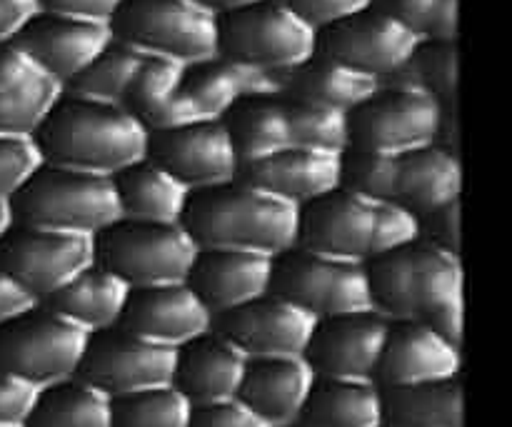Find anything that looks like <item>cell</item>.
Masks as SVG:
<instances>
[{
	"instance_id": "1",
	"label": "cell",
	"mask_w": 512,
	"mask_h": 427,
	"mask_svg": "<svg viewBox=\"0 0 512 427\" xmlns=\"http://www.w3.org/2000/svg\"><path fill=\"white\" fill-rule=\"evenodd\" d=\"M368 265L373 310L388 323L428 325L450 343L465 338V268L460 255L433 245H408Z\"/></svg>"
},
{
	"instance_id": "2",
	"label": "cell",
	"mask_w": 512,
	"mask_h": 427,
	"mask_svg": "<svg viewBox=\"0 0 512 427\" xmlns=\"http://www.w3.org/2000/svg\"><path fill=\"white\" fill-rule=\"evenodd\" d=\"M33 140L45 165L115 178L148 158L150 130L123 105L65 93Z\"/></svg>"
},
{
	"instance_id": "3",
	"label": "cell",
	"mask_w": 512,
	"mask_h": 427,
	"mask_svg": "<svg viewBox=\"0 0 512 427\" xmlns=\"http://www.w3.org/2000/svg\"><path fill=\"white\" fill-rule=\"evenodd\" d=\"M183 228L200 250H243L278 258L298 248L300 208L235 180L190 195Z\"/></svg>"
},
{
	"instance_id": "4",
	"label": "cell",
	"mask_w": 512,
	"mask_h": 427,
	"mask_svg": "<svg viewBox=\"0 0 512 427\" xmlns=\"http://www.w3.org/2000/svg\"><path fill=\"white\" fill-rule=\"evenodd\" d=\"M15 225L98 238L120 220L115 180L43 165L10 200Z\"/></svg>"
},
{
	"instance_id": "5",
	"label": "cell",
	"mask_w": 512,
	"mask_h": 427,
	"mask_svg": "<svg viewBox=\"0 0 512 427\" xmlns=\"http://www.w3.org/2000/svg\"><path fill=\"white\" fill-rule=\"evenodd\" d=\"M110 30L140 53L183 65L220 58V18L193 0H123Z\"/></svg>"
},
{
	"instance_id": "6",
	"label": "cell",
	"mask_w": 512,
	"mask_h": 427,
	"mask_svg": "<svg viewBox=\"0 0 512 427\" xmlns=\"http://www.w3.org/2000/svg\"><path fill=\"white\" fill-rule=\"evenodd\" d=\"M198 253L183 225L118 220L95 238V263L130 290L188 283Z\"/></svg>"
},
{
	"instance_id": "7",
	"label": "cell",
	"mask_w": 512,
	"mask_h": 427,
	"mask_svg": "<svg viewBox=\"0 0 512 427\" xmlns=\"http://www.w3.org/2000/svg\"><path fill=\"white\" fill-rule=\"evenodd\" d=\"M90 335L38 303L0 325V370L45 390L78 378Z\"/></svg>"
},
{
	"instance_id": "8",
	"label": "cell",
	"mask_w": 512,
	"mask_h": 427,
	"mask_svg": "<svg viewBox=\"0 0 512 427\" xmlns=\"http://www.w3.org/2000/svg\"><path fill=\"white\" fill-rule=\"evenodd\" d=\"M318 53V30L283 0H263L220 18V58L265 73H285Z\"/></svg>"
},
{
	"instance_id": "9",
	"label": "cell",
	"mask_w": 512,
	"mask_h": 427,
	"mask_svg": "<svg viewBox=\"0 0 512 427\" xmlns=\"http://www.w3.org/2000/svg\"><path fill=\"white\" fill-rule=\"evenodd\" d=\"M270 293L290 300L315 320L373 310L368 265L293 248L275 258Z\"/></svg>"
},
{
	"instance_id": "10",
	"label": "cell",
	"mask_w": 512,
	"mask_h": 427,
	"mask_svg": "<svg viewBox=\"0 0 512 427\" xmlns=\"http://www.w3.org/2000/svg\"><path fill=\"white\" fill-rule=\"evenodd\" d=\"M443 118L445 108L430 95L383 85L373 98L348 113V148L400 158L433 145Z\"/></svg>"
},
{
	"instance_id": "11",
	"label": "cell",
	"mask_w": 512,
	"mask_h": 427,
	"mask_svg": "<svg viewBox=\"0 0 512 427\" xmlns=\"http://www.w3.org/2000/svg\"><path fill=\"white\" fill-rule=\"evenodd\" d=\"M95 263V238L15 225L0 238V270L38 303Z\"/></svg>"
},
{
	"instance_id": "12",
	"label": "cell",
	"mask_w": 512,
	"mask_h": 427,
	"mask_svg": "<svg viewBox=\"0 0 512 427\" xmlns=\"http://www.w3.org/2000/svg\"><path fill=\"white\" fill-rule=\"evenodd\" d=\"M248 95H278L275 73L248 68L225 58L188 65L173 100L155 120L150 133L223 120L230 108Z\"/></svg>"
},
{
	"instance_id": "13",
	"label": "cell",
	"mask_w": 512,
	"mask_h": 427,
	"mask_svg": "<svg viewBox=\"0 0 512 427\" xmlns=\"http://www.w3.org/2000/svg\"><path fill=\"white\" fill-rule=\"evenodd\" d=\"M178 350L138 338L118 325L90 335L78 378L98 388L110 400L143 390L173 385Z\"/></svg>"
},
{
	"instance_id": "14",
	"label": "cell",
	"mask_w": 512,
	"mask_h": 427,
	"mask_svg": "<svg viewBox=\"0 0 512 427\" xmlns=\"http://www.w3.org/2000/svg\"><path fill=\"white\" fill-rule=\"evenodd\" d=\"M148 158L175 175L190 193L235 183L243 170L223 120L153 130Z\"/></svg>"
},
{
	"instance_id": "15",
	"label": "cell",
	"mask_w": 512,
	"mask_h": 427,
	"mask_svg": "<svg viewBox=\"0 0 512 427\" xmlns=\"http://www.w3.org/2000/svg\"><path fill=\"white\" fill-rule=\"evenodd\" d=\"M423 40L408 28L373 8L318 33V53L348 65L380 83L398 73Z\"/></svg>"
},
{
	"instance_id": "16",
	"label": "cell",
	"mask_w": 512,
	"mask_h": 427,
	"mask_svg": "<svg viewBox=\"0 0 512 427\" xmlns=\"http://www.w3.org/2000/svg\"><path fill=\"white\" fill-rule=\"evenodd\" d=\"M315 328L313 315L273 293L215 318V330L248 360L305 358Z\"/></svg>"
},
{
	"instance_id": "17",
	"label": "cell",
	"mask_w": 512,
	"mask_h": 427,
	"mask_svg": "<svg viewBox=\"0 0 512 427\" xmlns=\"http://www.w3.org/2000/svg\"><path fill=\"white\" fill-rule=\"evenodd\" d=\"M375 205L338 188L300 208L298 248L348 263H368L375 243Z\"/></svg>"
},
{
	"instance_id": "18",
	"label": "cell",
	"mask_w": 512,
	"mask_h": 427,
	"mask_svg": "<svg viewBox=\"0 0 512 427\" xmlns=\"http://www.w3.org/2000/svg\"><path fill=\"white\" fill-rule=\"evenodd\" d=\"M390 323L375 310L318 320L305 360L325 380H375Z\"/></svg>"
},
{
	"instance_id": "19",
	"label": "cell",
	"mask_w": 512,
	"mask_h": 427,
	"mask_svg": "<svg viewBox=\"0 0 512 427\" xmlns=\"http://www.w3.org/2000/svg\"><path fill=\"white\" fill-rule=\"evenodd\" d=\"M120 328L163 348L180 350L210 333L215 315L188 283L155 285L130 293Z\"/></svg>"
},
{
	"instance_id": "20",
	"label": "cell",
	"mask_w": 512,
	"mask_h": 427,
	"mask_svg": "<svg viewBox=\"0 0 512 427\" xmlns=\"http://www.w3.org/2000/svg\"><path fill=\"white\" fill-rule=\"evenodd\" d=\"M463 378V345L428 325L390 323L375 383L383 390Z\"/></svg>"
},
{
	"instance_id": "21",
	"label": "cell",
	"mask_w": 512,
	"mask_h": 427,
	"mask_svg": "<svg viewBox=\"0 0 512 427\" xmlns=\"http://www.w3.org/2000/svg\"><path fill=\"white\" fill-rule=\"evenodd\" d=\"M13 43L45 73L68 85L113 43V30L105 23H88L40 10Z\"/></svg>"
},
{
	"instance_id": "22",
	"label": "cell",
	"mask_w": 512,
	"mask_h": 427,
	"mask_svg": "<svg viewBox=\"0 0 512 427\" xmlns=\"http://www.w3.org/2000/svg\"><path fill=\"white\" fill-rule=\"evenodd\" d=\"M275 258L243 250H200L188 285L195 290L205 308L220 318L243 308L253 300L265 298L273 285Z\"/></svg>"
},
{
	"instance_id": "23",
	"label": "cell",
	"mask_w": 512,
	"mask_h": 427,
	"mask_svg": "<svg viewBox=\"0 0 512 427\" xmlns=\"http://www.w3.org/2000/svg\"><path fill=\"white\" fill-rule=\"evenodd\" d=\"M63 95L65 85L18 45L0 43V135L33 138Z\"/></svg>"
},
{
	"instance_id": "24",
	"label": "cell",
	"mask_w": 512,
	"mask_h": 427,
	"mask_svg": "<svg viewBox=\"0 0 512 427\" xmlns=\"http://www.w3.org/2000/svg\"><path fill=\"white\" fill-rule=\"evenodd\" d=\"M340 160L343 153L285 148L258 163L243 165L240 180L303 208L340 188Z\"/></svg>"
},
{
	"instance_id": "25",
	"label": "cell",
	"mask_w": 512,
	"mask_h": 427,
	"mask_svg": "<svg viewBox=\"0 0 512 427\" xmlns=\"http://www.w3.org/2000/svg\"><path fill=\"white\" fill-rule=\"evenodd\" d=\"M245 370L248 358L213 328L178 350L173 385L193 408H200L238 398Z\"/></svg>"
},
{
	"instance_id": "26",
	"label": "cell",
	"mask_w": 512,
	"mask_h": 427,
	"mask_svg": "<svg viewBox=\"0 0 512 427\" xmlns=\"http://www.w3.org/2000/svg\"><path fill=\"white\" fill-rule=\"evenodd\" d=\"M318 375L305 358L248 360L238 398L270 427L300 423Z\"/></svg>"
},
{
	"instance_id": "27",
	"label": "cell",
	"mask_w": 512,
	"mask_h": 427,
	"mask_svg": "<svg viewBox=\"0 0 512 427\" xmlns=\"http://www.w3.org/2000/svg\"><path fill=\"white\" fill-rule=\"evenodd\" d=\"M278 78V95L285 100H300V103L328 105L350 113L373 98L383 83L378 78L358 73L348 65L330 60L325 55L315 53L313 58L305 60L298 68H290L285 73L275 75Z\"/></svg>"
},
{
	"instance_id": "28",
	"label": "cell",
	"mask_w": 512,
	"mask_h": 427,
	"mask_svg": "<svg viewBox=\"0 0 512 427\" xmlns=\"http://www.w3.org/2000/svg\"><path fill=\"white\" fill-rule=\"evenodd\" d=\"M130 293L133 290L123 280L93 263L78 278L70 280L65 288L50 295L43 305H48L60 318L70 320L83 333L98 335L118 328L125 308H128Z\"/></svg>"
},
{
	"instance_id": "29",
	"label": "cell",
	"mask_w": 512,
	"mask_h": 427,
	"mask_svg": "<svg viewBox=\"0 0 512 427\" xmlns=\"http://www.w3.org/2000/svg\"><path fill=\"white\" fill-rule=\"evenodd\" d=\"M460 198H463V160L458 153L433 143L400 155L395 203H403L423 218Z\"/></svg>"
},
{
	"instance_id": "30",
	"label": "cell",
	"mask_w": 512,
	"mask_h": 427,
	"mask_svg": "<svg viewBox=\"0 0 512 427\" xmlns=\"http://www.w3.org/2000/svg\"><path fill=\"white\" fill-rule=\"evenodd\" d=\"M120 220L158 225H183L190 190L150 158L115 175Z\"/></svg>"
},
{
	"instance_id": "31",
	"label": "cell",
	"mask_w": 512,
	"mask_h": 427,
	"mask_svg": "<svg viewBox=\"0 0 512 427\" xmlns=\"http://www.w3.org/2000/svg\"><path fill=\"white\" fill-rule=\"evenodd\" d=\"M223 125L243 165L293 148L288 108L280 95H248L238 100L223 118Z\"/></svg>"
},
{
	"instance_id": "32",
	"label": "cell",
	"mask_w": 512,
	"mask_h": 427,
	"mask_svg": "<svg viewBox=\"0 0 512 427\" xmlns=\"http://www.w3.org/2000/svg\"><path fill=\"white\" fill-rule=\"evenodd\" d=\"M300 423L308 427H383V388L375 380L318 378Z\"/></svg>"
},
{
	"instance_id": "33",
	"label": "cell",
	"mask_w": 512,
	"mask_h": 427,
	"mask_svg": "<svg viewBox=\"0 0 512 427\" xmlns=\"http://www.w3.org/2000/svg\"><path fill=\"white\" fill-rule=\"evenodd\" d=\"M388 427H465L463 378L383 390Z\"/></svg>"
},
{
	"instance_id": "34",
	"label": "cell",
	"mask_w": 512,
	"mask_h": 427,
	"mask_svg": "<svg viewBox=\"0 0 512 427\" xmlns=\"http://www.w3.org/2000/svg\"><path fill=\"white\" fill-rule=\"evenodd\" d=\"M113 400L85 380L73 378L40 390L25 427H110Z\"/></svg>"
},
{
	"instance_id": "35",
	"label": "cell",
	"mask_w": 512,
	"mask_h": 427,
	"mask_svg": "<svg viewBox=\"0 0 512 427\" xmlns=\"http://www.w3.org/2000/svg\"><path fill=\"white\" fill-rule=\"evenodd\" d=\"M390 88L418 90L438 100L443 108H458V85H460V45L438 43V40H423L413 58L383 80Z\"/></svg>"
},
{
	"instance_id": "36",
	"label": "cell",
	"mask_w": 512,
	"mask_h": 427,
	"mask_svg": "<svg viewBox=\"0 0 512 427\" xmlns=\"http://www.w3.org/2000/svg\"><path fill=\"white\" fill-rule=\"evenodd\" d=\"M143 60L145 53L113 38V43L78 78H73L65 85V93L78 95V98L85 100H95V103L123 105Z\"/></svg>"
},
{
	"instance_id": "37",
	"label": "cell",
	"mask_w": 512,
	"mask_h": 427,
	"mask_svg": "<svg viewBox=\"0 0 512 427\" xmlns=\"http://www.w3.org/2000/svg\"><path fill=\"white\" fill-rule=\"evenodd\" d=\"M193 405L175 385L113 400L110 427H190Z\"/></svg>"
},
{
	"instance_id": "38",
	"label": "cell",
	"mask_w": 512,
	"mask_h": 427,
	"mask_svg": "<svg viewBox=\"0 0 512 427\" xmlns=\"http://www.w3.org/2000/svg\"><path fill=\"white\" fill-rule=\"evenodd\" d=\"M188 65L170 58H158V55H145L138 75H135L130 93L125 98L123 108L130 110L135 118L143 120L148 130L153 128L155 120L160 118L168 103L173 100L180 80Z\"/></svg>"
},
{
	"instance_id": "39",
	"label": "cell",
	"mask_w": 512,
	"mask_h": 427,
	"mask_svg": "<svg viewBox=\"0 0 512 427\" xmlns=\"http://www.w3.org/2000/svg\"><path fill=\"white\" fill-rule=\"evenodd\" d=\"M285 100V98H283ZM293 148L345 153L348 150V113L300 100H285Z\"/></svg>"
},
{
	"instance_id": "40",
	"label": "cell",
	"mask_w": 512,
	"mask_h": 427,
	"mask_svg": "<svg viewBox=\"0 0 512 427\" xmlns=\"http://www.w3.org/2000/svg\"><path fill=\"white\" fill-rule=\"evenodd\" d=\"M398 170V155L348 148L340 160V188L350 190L370 203H395Z\"/></svg>"
},
{
	"instance_id": "41",
	"label": "cell",
	"mask_w": 512,
	"mask_h": 427,
	"mask_svg": "<svg viewBox=\"0 0 512 427\" xmlns=\"http://www.w3.org/2000/svg\"><path fill=\"white\" fill-rule=\"evenodd\" d=\"M373 5L420 40L458 43L460 0H375Z\"/></svg>"
},
{
	"instance_id": "42",
	"label": "cell",
	"mask_w": 512,
	"mask_h": 427,
	"mask_svg": "<svg viewBox=\"0 0 512 427\" xmlns=\"http://www.w3.org/2000/svg\"><path fill=\"white\" fill-rule=\"evenodd\" d=\"M45 165L33 138L0 135V200H13Z\"/></svg>"
},
{
	"instance_id": "43",
	"label": "cell",
	"mask_w": 512,
	"mask_h": 427,
	"mask_svg": "<svg viewBox=\"0 0 512 427\" xmlns=\"http://www.w3.org/2000/svg\"><path fill=\"white\" fill-rule=\"evenodd\" d=\"M420 240V215L405 208L403 203L375 205V243L373 258L395 253ZM370 258V260H373ZM368 260V263H370Z\"/></svg>"
},
{
	"instance_id": "44",
	"label": "cell",
	"mask_w": 512,
	"mask_h": 427,
	"mask_svg": "<svg viewBox=\"0 0 512 427\" xmlns=\"http://www.w3.org/2000/svg\"><path fill=\"white\" fill-rule=\"evenodd\" d=\"M463 198L420 218V240L463 258Z\"/></svg>"
},
{
	"instance_id": "45",
	"label": "cell",
	"mask_w": 512,
	"mask_h": 427,
	"mask_svg": "<svg viewBox=\"0 0 512 427\" xmlns=\"http://www.w3.org/2000/svg\"><path fill=\"white\" fill-rule=\"evenodd\" d=\"M303 23L313 30H325L330 25L348 20L363 10L373 8L375 0H283Z\"/></svg>"
},
{
	"instance_id": "46",
	"label": "cell",
	"mask_w": 512,
	"mask_h": 427,
	"mask_svg": "<svg viewBox=\"0 0 512 427\" xmlns=\"http://www.w3.org/2000/svg\"><path fill=\"white\" fill-rule=\"evenodd\" d=\"M40 398V388L0 370V427H25Z\"/></svg>"
},
{
	"instance_id": "47",
	"label": "cell",
	"mask_w": 512,
	"mask_h": 427,
	"mask_svg": "<svg viewBox=\"0 0 512 427\" xmlns=\"http://www.w3.org/2000/svg\"><path fill=\"white\" fill-rule=\"evenodd\" d=\"M190 427H270L258 413L248 408L240 398L220 400L213 405L193 408Z\"/></svg>"
},
{
	"instance_id": "48",
	"label": "cell",
	"mask_w": 512,
	"mask_h": 427,
	"mask_svg": "<svg viewBox=\"0 0 512 427\" xmlns=\"http://www.w3.org/2000/svg\"><path fill=\"white\" fill-rule=\"evenodd\" d=\"M38 3L43 13L110 25L123 0H38Z\"/></svg>"
},
{
	"instance_id": "49",
	"label": "cell",
	"mask_w": 512,
	"mask_h": 427,
	"mask_svg": "<svg viewBox=\"0 0 512 427\" xmlns=\"http://www.w3.org/2000/svg\"><path fill=\"white\" fill-rule=\"evenodd\" d=\"M38 13V0H0V43H13Z\"/></svg>"
},
{
	"instance_id": "50",
	"label": "cell",
	"mask_w": 512,
	"mask_h": 427,
	"mask_svg": "<svg viewBox=\"0 0 512 427\" xmlns=\"http://www.w3.org/2000/svg\"><path fill=\"white\" fill-rule=\"evenodd\" d=\"M33 305H38V300H35L33 295L25 293L10 275H5L3 270H0V325L18 318L20 313L30 310Z\"/></svg>"
},
{
	"instance_id": "51",
	"label": "cell",
	"mask_w": 512,
	"mask_h": 427,
	"mask_svg": "<svg viewBox=\"0 0 512 427\" xmlns=\"http://www.w3.org/2000/svg\"><path fill=\"white\" fill-rule=\"evenodd\" d=\"M193 3H198L200 8H205V10H208V13H213V15H218V18H223V15L235 13V10L250 8V5L263 3V0H193Z\"/></svg>"
},
{
	"instance_id": "52",
	"label": "cell",
	"mask_w": 512,
	"mask_h": 427,
	"mask_svg": "<svg viewBox=\"0 0 512 427\" xmlns=\"http://www.w3.org/2000/svg\"><path fill=\"white\" fill-rule=\"evenodd\" d=\"M13 228V213H10L8 200H0V238Z\"/></svg>"
},
{
	"instance_id": "53",
	"label": "cell",
	"mask_w": 512,
	"mask_h": 427,
	"mask_svg": "<svg viewBox=\"0 0 512 427\" xmlns=\"http://www.w3.org/2000/svg\"><path fill=\"white\" fill-rule=\"evenodd\" d=\"M288 427H308V425H303V423H295V425H288Z\"/></svg>"
},
{
	"instance_id": "54",
	"label": "cell",
	"mask_w": 512,
	"mask_h": 427,
	"mask_svg": "<svg viewBox=\"0 0 512 427\" xmlns=\"http://www.w3.org/2000/svg\"><path fill=\"white\" fill-rule=\"evenodd\" d=\"M383 427H388V425H383Z\"/></svg>"
}]
</instances>
